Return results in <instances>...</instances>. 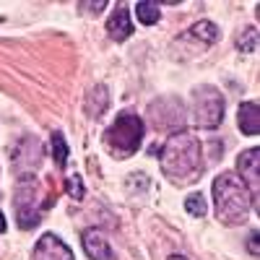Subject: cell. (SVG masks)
Masks as SVG:
<instances>
[{
    "label": "cell",
    "instance_id": "obj_1",
    "mask_svg": "<svg viewBox=\"0 0 260 260\" xmlns=\"http://www.w3.org/2000/svg\"><path fill=\"white\" fill-rule=\"evenodd\" d=\"M161 172L172 182H190L201 175V141L192 133H175L161 146Z\"/></svg>",
    "mask_w": 260,
    "mask_h": 260
},
{
    "label": "cell",
    "instance_id": "obj_2",
    "mask_svg": "<svg viewBox=\"0 0 260 260\" xmlns=\"http://www.w3.org/2000/svg\"><path fill=\"white\" fill-rule=\"evenodd\" d=\"M213 201H216V216H219V221H224L229 226L242 224L247 219L250 203H252L245 182L237 175H232V172H224V175L216 177Z\"/></svg>",
    "mask_w": 260,
    "mask_h": 260
},
{
    "label": "cell",
    "instance_id": "obj_3",
    "mask_svg": "<svg viewBox=\"0 0 260 260\" xmlns=\"http://www.w3.org/2000/svg\"><path fill=\"white\" fill-rule=\"evenodd\" d=\"M143 120L138 115H120L110 127L104 130V146L107 151L115 156V159H127L133 156L136 151L141 148V141H143Z\"/></svg>",
    "mask_w": 260,
    "mask_h": 260
},
{
    "label": "cell",
    "instance_id": "obj_4",
    "mask_svg": "<svg viewBox=\"0 0 260 260\" xmlns=\"http://www.w3.org/2000/svg\"><path fill=\"white\" fill-rule=\"evenodd\" d=\"M192 117L201 127H216L224 117V96L213 86H198L192 91Z\"/></svg>",
    "mask_w": 260,
    "mask_h": 260
},
{
    "label": "cell",
    "instance_id": "obj_5",
    "mask_svg": "<svg viewBox=\"0 0 260 260\" xmlns=\"http://www.w3.org/2000/svg\"><path fill=\"white\" fill-rule=\"evenodd\" d=\"M16 219L21 229H31L39 221V211H37V180L24 177L21 185L16 187Z\"/></svg>",
    "mask_w": 260,
    "mask_h": 260
},
{
    "label": "cell",
    "instance_id": "obj_6",
    "mask_svg": "<svg viewBox=\"0 0 260 260\" xmlns=\"http://www.w3.org/2000/svg\"><path fill=\"white\" fill-rule=\"evenodd\" d=\"M260 151L252 146L247 151H242L240 159H237V169H240L242 175V182L245 187L252 190V203H257V185H260Z\"/></svg>",
    "mask_w": 260,
    "mask_h": 260
},
{
    "label": "cell",
    "instance_id": "obj_7",
    "mask_svg": "<svg viewBox=\"0 0 260 260\" xmlns=\"http://www.w3.org/2000/svg\"><path fill=\"white\" fill-rule=\"evenodd\" d=\"M34 260H73V252L68 250V245L62 240H57L55 234H45L37 242Z\"/></svg>",
    "mask_w": 260,
    "mask_h": 260
},
{
    "label": "cell",
    "instance_id": "obj_8",
    "mask_svg": "<svg viewBox=\"0 0 260 260\" xmlns=\"http://www.w3.org/2000/svg\"><path fill=\"white\" fill-rule=\"evenodd\" d=\"M83 240V250L91 260H115V252L110 247V242L104 240V234H99V229H86L81 234Z\"/></svg>",
    "mask_w": 260,
    "mask_h": 260
},
{
    "label": "cell",
    "instance_id": "obj_9",
    "mask_svg": "<svg viewBox=\"0 0 260 260\" xmlns=\"http://www.w3.org/2000/svg\"><path fill=\"white\" fill-rule=\"evenodd\" d=\"M107 34H110L115 42H122V39H127L130 34H133V21H130L125 6H117L115 13L110 16V21H107Z\"/></svg>",
    "mask_w": 260,
    "mask_h": 260
},
{
    "label": "cell",
    "instance_id": "obj_10",
    "mask_svg": "<svg viewBox=\"0 0 260 260\" xmlns=\"http://www.w3.org/2000/svg\"><path fill=\"white\" fill-rule=\"evenodd\" d=\"M240 130L245 136H257L260 130V110H257V102H245L240 104Z\"/></svg>",
    "mask_w": 260,
    "mask_h": 260
},
{
    "label": "cell",
    "instance_id": "obj_11",
    "mask_svg": "<svg viewBox=\"0 0 260 260\" xmlns=\"http://www.w3.org/2000/svg\"><path fill=\"white\" fill-rule=\"evenodd\" d=\"M107 104H110V99H107V89H104V86H94L89 99H86V110H89V115L99 117L107 110Z\"/></svg>",
    "mask_w": 260,
    "mask_h": 260
},
{
    "label": "cell",
    "instance_id": "obj_12",
    "mask_svg": "<svg viewBox=\"0 0 260 260\" xmlns=\"http://www.w3.org/2000/svg\"><path fill=\"white\" fill-rule=\"evenodd\" d=\"M187 37H198L206 45H211V42H216V37H219V29H216L211 21H198V24L187 31Z\"/></svg>",
    "mask_w": 260,
    "mask_h": 260
},
{
    "label": "cell",
    "instance_id": "obj_13",
    "mask_svg": "<svg viewBox=\"0 0 260 260\" xmlns=\"http://www.w3.org/2000/svg\"><path fill=\"white\" fill-rule=\"evenodd\" d=\"M136 13H138V21H141V24H156V21H159V6L156 3H138L136 6Z\"/></svg>",
    "mask_w": 260,
    "mask_h": 260
},
{
    "label": "cell",
    "instance_id": "obj_14",
    "mask_svg": "<svg viewBox=\"0 0 260 260\" xmlns=\"http://www.w3.org/2000/svg\"><path fill=\"white\" fill-rule=\"evenodd\" d=\"M185 208H187V213H192V216H206V198H203V192H192V195H187V201H185Z\"/></svg>",
    "mask_w": 260,
    "mask_h": 260
},
{
    "label": "cell",
    "instance_id": "obj_15",
    "mask_svg": "<svg viewBox=\"0 0 260 260\" xmlns=\"http://www.w3.org/2000/svg\"><path fill=\"white\" fill-rule=\"evenodd\" d=\"M52 156H55V164L57 167H65V161H68V146H65V141H62L60 133L52 136Z\"/></svg>",
    "mask_w": 260,
    "mask_h": 260
},
{
    "label": "cell",
    "instance_id": "obj_16",
    "mask_svg": "<svg viewBox=\"0 0 260 260\" xmlns=\"http://www.w3.org/2000/svg\"><path fill=\"white\" fill-rule=\"evenodd\" d=\"M237 47H240L242 52H255V47H257V29L250 26L247 31H242L240 39H237Z\"/></svg>",
    "mask_w": 260,
    "mask_h": 260
},
{
    "label": "cell",
    "instance_id": "obj_17",
    "mask_svg": "<svg viewBox=\"0 0 260 260\" xmlns=\"http://www.w3.org/2000/svg\"><path fill=\"white\" fill-rule=\"evenodd\" d=\"M65 187H68V192H71V198H83V185H81V180L78 177H71L68 182H65Z\"/></svg>",
    "mask_w": 260,
    "mask_h": 260
},
{
    "label": "cell",
    "instance_id": "obj_18",
    "mask_svg": "<svg viewBox=\"0 0 260 260\" xmlns=\"http://www.w3.org/2000/svg\"><path fill=\"white\" fill-rule=\"evenodd\" d=\"M250 252H252V255H257V232H252V234H250Z\"/></svg>",
    "mask_w": 260,
    "mask_h": 260
},
{
    "label": "cell",
    "instance_id": "obj_19",
    "mask_svg": "<svg viewBox=\"0 0 260 260\" xmlns=\"http://www.w3.org/2000/svg\"><path fill=\"white\" fill-rule=\"evenodd\" d=\"M3 232H6V216L0 213V234H3Z\"/></svg>",
    "mask_w": 260,
    "mask_h": 260
}]
</instances>
